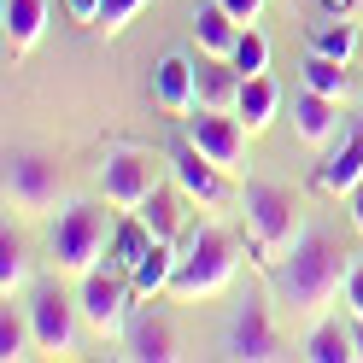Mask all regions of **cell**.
<instances>
[{
  "mask_svg": "<svg viewBox=\"0 0 363 363\" xmlns=\"http://www.w3.org/2000/svg\"><path fill=\"white\" fill-rule=\"evenodd\" d=\"M346 276H352V252H340L328 235L305 229L299 246L276 264V299L293 316L316 323V316H328L334 299H346Z\"/></svg>",
  "mask_w": 363,
  "mask_h": 363,
  "instance_id": "1",
  "label": "cell"
},
{
  "mask_svg": "<svg viewBox=\"0 0 363 363\" xmlns=\"http://www.w3.org/2000/svg\"><path fill=\"white\" fill-rule=\"evenodd\" d=\"M240 211H246V235H252V264H264V269H276L305 235L299 229V199L281 182H246Z\"/></svg>",
  "mask_w": 363,
  "mask_h": 363,
  "instance_id": "2",
  "label": "cell"
},
{
  "mask_svg": "<svg viewBox=\"0 0 363 363\" xmlns=\"http://www.w3.org/2000/svg\"><path fill=\"white\" fill-rule=\"evenodd\" d=\"M240 269V246L229 229H217V223H206V229H194L188 246L176 252V276H170V293L176 299H211V293H223L235 281Z\"/></svg>",
  "mask_w": 363,
  "mask_h": 363,
  "instance_id": "3",
  "label": "cell"
},
{
  "mask_svg": "<svg viewBox=\"0 0 363 363\" xmlns=\"http://www.w3.org/2000/svg\"><path fill=\"white\" fill-rule=\"evenodd\" d=\"M111 211L106 206H94V199H77V206H65L59 211V223H53V235H48V252H53V264H59V276H94L100 269V258L111 252Z\"/></svg>",
  "mask_w": 363,
  "mask_h": 363,
  "instance_id": "4",
  "label": "cell"
},
{
  "mask_svg": "<svg viewBox=\"0 0 363 363\" xmlns=\"http://www.w3.org/2000/svg\"><path fill=\"white\" fill-rule=\"evenodd\" d=\"M77 305H82V323L94 328L100 340H118V334H129V305H135V281H129V269H118V264H100L94 276H82V287H77Z\"/></svg>",
  "mask_w": 363,
  "mask_h": 363,
  "instance_id": "5",
  "label": "cell"
},
{
  "mask_svg": "<svg viewBox=\"0 0 363 363\" xmlns=\"http://www.w3.org/2000/svg\"><path fill=\"white\" fill-rule=\"evenodd\" d=\"M59 194H65L59 158L35 152V147H24V152L6 158V199H12L24 217H48V211L59 206Z\"/></svg>",
  "mask_w": 363,
  "mask_h": 363,
  "instance_id": "6",
  "label": "cell"
},
{
  "mask_svg": "<svg viewBox=\"0 0 363 363\" xmlns=\"http://www.w3.org/2000/svg\"><path fill=\"white\" fill-rule=\"evenodd\" d=\"M182 135L211 158L217 170H229V176H240L246 170V141H252V129H246L235 111H206V106H194L188 118H182Z\"/></svg>",
  "mask_w": 363,
  "mask_h": 363,
  "instance_id": "7",
  "label": "cell"
},
{
  "mask_svg": "<svg viewBox=\"0 0 363 363\" xmlns=\"http://www.w3.org/2000/svg\"><path fill=\"white\" fill-rule=\"evenodd\" d=\"M158 188H164V182H158L152 152H135V147L106 152V164H100V199L111 211H141Z\"/></svg>",
  "mask_w": 363,
  "mask_h": 363,
  "instance_id": "8",
  "label": "cell"
},
{
  "mask_svg": "<svg viewBox=\"0 0 363 363\" xmlns=\"http://www.w3.org/2000/svg\"><path fill=\"white\" fill-rule=\"evenodd\" d=\"M170 170H176V188L194 199V206H206V211H223V206H235V176L229 170H217L206 152H199L188 135H182V141L170 147Z\"/></svg>",
  "mask_w": 363,
  "mask_h": 363,
  "instance_id": "9",
  "label": "cell"
},
{
  "mask_svg": "<svg viewBox=\"0 0 363 363\" xmlns=\"http://www.w3.org/2000/svg\"><path fill=\"white\" fill-rule=\"evenodd\" d=\"M223 352H229V357H240V363H276V357H293V352H287V340L276 334V323H269L264 299H252V293H246V305L229 316Z\"/></svg>",
  "mask_w": 363,
  "mask_h": 363,
  "instance_id": "10",
  "label": "cell"
},
{
  "mask_svg": "<svg viewBox=\"0 0 363 363\" xmlns=\"http://www.w3.org/2000/svg\"><path fill=\"white\" fill-rule=\"evenodd\" d=\"M77 316H82V305H71L59 287H41L35 299H30V323H35L41 357H65V352L77 346Z\"/></svg>",
  "mask_w": 363,
  "mask_h": 363,
  "instance_id": "11",
  "label": "cell"
},
{
  "mask_svg": "<svg viewBox=\"0 0 363 363\" xmlns=\"http://www.w3.org/2000/svg\"><path fill=\"white\" fill-rule=\"evenodd\" d=\"M152 100H158V111H164V118L182 123V118L199 106V59L164 53V59H158V71H152Z\"/></svg>",
  "mask_w": 363,
  "mask_h": 363,
  "instance_id": "12",
  "label": "cell"
},
{
  "mask_svg": "<svg viewBox=\"0 0 363 363\" xmlns=\"http://www.w3.org/2000/svg\"><path fill=\"white\" fill-rule=\"evenodd\" d=\"M340 106L346 100H328V94H316V88H299V94H293V135H299L311 152H328L340 141Z\"/></svg>",
  "mask_w": 363,
  "mask_h": 363,
  "instance_id": "13",
  "label": "cell"
},
{
  "mask_svg": "<svg viewBox=\"0 0 363 363\" xmlns=\"http://www.w3.org/2000/svg\"><path fill=\"white\" fill-rule=\"evenodd\" d=\"M129 357L135 363H176L182 357V340L170 328V316H158V311H141V316H129Z\"/></svg>",
  "mask_w": 363,
  "mask_h": 363,
  "instance_id": "14",
  "label": "cell"
},
{
  "mask_svg": "<svg viewBox=\"0 0 363 363\" xmlns=\"http://www.w3.org/2000/svg\"><path fill=\"white\" fill-rule=\"evenodd\" d=\"M357 182H363V129H346V135H340V147H328V158L316 164V188L346 199Z\"/></svg>",
  "mask_w": 363,
  "mask_h": 363,
  "instance_id": "15",
  "label": "cell"
},
{
  "mask_svg": "<svg viewBox=\"0 0 363 363\" xmlns=\"http://www.w3.org/2000/svg\"><path fill=\"white\" fill-rule=\"evenodd\" d=\"M0 24H6V59H24L48 35V0H6Z\"/></svg>",
  "mask_w": 363,
  "mask_h": 363,
  "instance_id": "16",
  "label": "cell"
},
{
  "mask_svg": "<svg viewBox=\"0 0 363 363\" xmlns=\"http://www.w3.org/2000/svg\"><path fill=\"white\" fill-rule=\"evenodd\" d=\"M299 357L305 363H352L357 357V340H352V328L340 323V316H316L311 334L299 340Z\"/></svg>",
  "mask_w": 363,
  "mask_h": 363,
  "instance_id": "17",
  "label": "cell"
},
{
  "mask_svg": "<svg viewBox=\"0 0 363 363\" xmlns=\"http://www.w3.org/2000/svg\"><path fill=\"white\" fill-rule=\"evenodd\" d=\"M240 30L246 24H235L217 0H199V12H194V48L206 53V59H229L235 41H240Z\"/></svg>",
  "mask_w": 363,
  "mask_h": 363,
  "instance_id": "18",
  "label": "cell"
},
{
  "mask_svg": "<svg viewBox=\"0 0 363 363\" xmlns=\"http://www.w3.org/2000/svg\"><path fill=\"white\" fill-rule=\"evenodd\" d=\"M240 88H246V77L235 71L229 59H206V53H199V106H206V111H235L240 106Z\"/></svg>",
  "mask_w": 363,
  "mask_h": 363,
  "instance_id": "19",
  "label": "cell"
},
{
  "mask_svg": "<svg viewBox=\"0 0 363 363\" xmlns=\"http://www.w3.org/2000/svg\"><path fill=\"white\" fill-rule=\"evenodd\" d=\"M276 111H281V88H276V77L269 71H258V77H246V88H240V106H235V118L252 129V135H264L269 123H276Z\"/></svg>",
  "mask_w": 363,
  "mask_h": 363,
  "instance_id": "20",
  "label": "cell"
},
{
  "mask_svg": "<svg viewBox=\"0 0 363 363\" xmlns=\"http://www.w3.org/2000/svg\"><path fill=\"white\" fill-rule=\"evenodd\" d=\"M170 276H176V240H152L147 258L129 269L135 299H158V293H170Z\"/></svg>",
  "mask_w": 363,
  "mask_h": 363,
  "instance_id": "21",
  "label": "cell"
},
{
  "mask_svg": "<svg viewBox=\"0 0 363 363\" xmlns=\"http://www.w3.org/2000/svg\"><path fill=\"white\" fill-rule=\"evenodd\" d=\"M182 206H188V194H182V188H176V194H170V188H158L135 217L152 229V240H182V223H188V211H182Z\"/></svg>",
  "mask_w": 363,
  "mask_h": 363,
  "instance_id": "22",
  "label": "cell"
},
{
  "mask_svg": "<svg viewBox=\"0 0 363 363\" xmlns=\"http://www.w3.org/2000/svg\"><path fill=\"white\" fill-rule=\"evenodd\" d=\"M41 346H35V323H30V311H12V299H6V311H0V363H24V357H35Z\"/></svg>",
  "mask_w": 363,
  "mask_h": 363,
  "instance_id": "23",
  "label": "cell"
},
{
  "mask_svg": "<svg viewBox=\"0 0 363 363\" xmlns=\"http://www.w3.org/2000/svg\"><path fill=\"white\" fill-rule=\"evenodd\" d=\"M147 246H152V229L135 211H123V223L111 229V252H106V264H118V269H135L147 258Z\"/></svg>",
  "mask_w": 363,
  "mask_h": 363,
  "instance_id": "24",
  "label": "cell"
},
{
  "mask_svg": "<svg viewBox=\"0 0 363 363\" xmlns=\"http://www.w3.org/2000/svg\"><path fill=\"white\" fill-rule=\"evenodd\" d=\"M30 287V246L12 235V223L0 229V299H12V293Z\"/></svg>",
  "mask_w": 363,
  "mask_h": 363,
  "instance_id": "25",
  "label": "cell"
},
{
  "mask_svg": "<svg viewBox=\"0 0 363 363\" xmlns=\"http://www.w3.org/2000/svg\"><path fill=\"white\" fill-rule=\"evenodd\" d=\"M299 82H305V88H316V94H328V100H346V94H352L346 65H340V59H328V53H305Z\"/></svg>",
  "mask_w": 363,
  "mask_h": 363,
  "instance_id": "26",
  "label": "cell"
},
{
  "mask_svg": "<svg viewBox=\"0 0 363 363\" xmlns=\"http://www.w3.org/2000/svg\"><path fill=\"white\" fill-rule=\"evenodd\" d=\"M311 53H328V59H340V65H352V53H357V24H352V18H340V12H328V24L311 30Z\"/></svg>",
  "mask_w": 363,
  "mask_h": 363,
  "instance_id": "27",
  "label": "cell"
},
{
  "mask_svg": "<svg viewBox=\"0 0 363 363\" xmlns=\"http://www.w3.org/2000/svg\"><path fill=\"white\" fill-rule=\"evenodd\" d=\"M229 65H235L240 77H258V71H269V41L258 35V24H246V30H240L235 53H229Z\"/></svg>",
  "mask_w": 363,
  "mask_h": 363,
  "instance_id": "28",
  "label": "cell"
},
{
  "mask_svg": "<svg viewBox=\"0 0 363 363\" xmlns=\"http://www.w3.org/2000/svg\"><path fill=\"white\" fill-rule=\"evenodd\" d=\"M147 6H152V0H100L94 35H106V41H111V35H123V30H129V24H135V18H141Z\"/></svg>",
  "mask_w": 363,
  "mask_h": 363,
  "instance_id": "29",
  "label": "cell"
},
{
  "mask_svg": "<svg viewBox=\"0 0 363 363\" xmlns=\"http://www.w3.org/2000/svg\"><path fill=\"white\" fill-rule=\"evenodd\" d=\"M217 6H223V12H229V18H235V24H258V18H264V6H269V0H217Z\"/></svg>",
  "mask_w": 363,
  "mask_h": 363,
  "instance_id": "30",
  "label": "cell"
},
{
  "mask_svg": "<svg viewBox=\"0 0 363 363\" xmlns=\"http://www.w3.org/2000/svg\"><path fill=\"white\" fill-rule=\"evenodd\" d=\"M346 305H352V316H363V264H352V276H346Z\"/></svg>",
  "mask_w": 363,
  "mask_h": 363,
  "instance_id": "31",
  "label": "cell"
},
{
  "mask_svg": "<svg viewBox=\"0 0 363 363\" xmlns=\"http://www.w3.org/2000/svg\"><path fill=\"white\" fill-rule=\"evenodd\" d=\"M65 12H71L77 24H88V30H94V18H100V0H65Z\"/></svg>",
  "mask_w": 363,
  "mask_h": 363,
  "instance_id": "32",
  "label": "cell"
},
{
  "mask_svg": "<svg viewBox=\"0 0 363 363\" xmlns=\"http://www.w3.org/2000/svg\"><path fill=\"white\" fill-rule=\"evenodd\" d=\"M346 206H352V229H357V235H363V182H357V188H352V194H346Z\"/></svg>",
  "mask_w": 363,
  "mask_h": 363,
  "instance_id": "33",
  "label": "cell"
},
{
  "mask_svg": "<svg viewBox=\"0 0 363 363\" xmlns=\"http://www.w3.org/2000/svg\"><path fill=\"white\" fill-rule=\"evenodd\" d=\"M323 6H328V12H340V18H352V6H357V0H323Z\"/></svg>",
  "mask_w": 363,
  "mask_h": 363,
  "instance_id": "34",
  "label": "cell"
},
{
  "mask_svg": "<svg viewBox=\"0 0 363 363\" xmlns=\"http://www.w3.org/2000/svg\"><path fill=\"white\" fill-rule=\"evenodd\" d=\"M352 340H357V363H363V316H352Z\"/></svg>",
  "mask_w": 363,
  "mask_h": 363,
  "instance_id": "35",
  "label": "cell"
}]
</instances>
